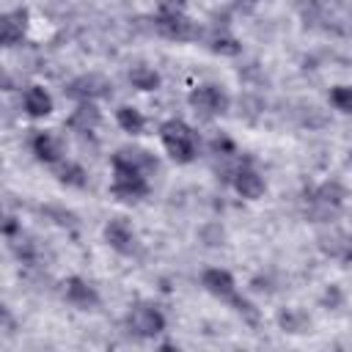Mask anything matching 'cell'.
Segmentation results:
<instances>
[{
    "label": "cell",
    "instance_id": "obj_1",
    "mask_svg": "<svg viewBox=\"0 0 352 352\" xmlns=\"http://www.w3.org/2000/svg\"><path fill=\"white\" fill-rule=\"evenodd\" d=\"M110 165H113V182H110V195L116 201H124V204H135V201H143L148 192H151V182H148V170H143L129 154L126 148H118L113 157H110Z\"/></svg>",
    "mask_w": 352,
    "mask_h": 352
},
{
    "label": "cell",
    "instance_id": "obj_2",
    "mask_svg": "<svg viewBox=\"0 0 352 352\" xmlns=\"http://www.w3.org/2000/svg\"><path fill=\"white\" fill-rule=\"evenodd\" d=\"M201 286H204L214 300L231 305V311H236L248 324H258V308H256L248 297L239 294L236 280H234V275H231L228 270H220V267L204 270V272H201Z\"/></svg>",
    "mask_w": 352,
    "mask_h": 352
},
{
    "label": "cell",
    "instance_id": "obj_3",
    "mask_svg": "<svg viewBox=\"0 0 352 352\" xmlns=\"http://www.w3.org/2000/svg\"><path fill=\"white\" fill-rule=\"evenodd\" d=\"M160 143L176 165H187L198 157V135L182 118H168L160 124Z\"/></svg>",
    "mask_w": 352,
    "mask_h": 352
},
{
    "label": "cell",
    "instance_id": "obj_4",
    "mask_svg": "<svg viewBox=\"0 0 352 352\" xmlns=\"http://www.w3.org/2000/svg\"><path fill=\"white\" fill-rule=\"evenodd\" d=\"M154 28L162 38L176 41V44H187V41H198L201 38V28L198 22H192L184 8H160L154 16Z\"/></svg>",
    "mask_w": 352,
    "mask_h": 352
},
{
    "label": "cell",
    "instance_id": "obj_5",
    "mask_svg": "<svg viewBox=\"0 0 352 352\" xmlns=\"http://www.w3.org/2000/svg\"><path fill=\"white\" fill-rule=\"evenodd\" d=\"M187 104L192 107V113H195L198 118L212 121V118L228 113L231 99H228V94H226L220 85H214V82H204V85H195V88L187 94Z\"/></svg>",
    "mask_w": 352,
    "mask_h": 352
},
{
    "label": "cell",
    "instance_id": "obj_6",
    "mask_svg": "<svg viewBox=\"0 0 352 352\" xmlns=\"http://www.w3.org/2000/svg\"><path fill=\"white\" fill-rule=\"evenodd\" d=\"M126 327L140 338H154L165 330V314L151 302H135L126 314Z\"/></svg>",
    "mask_w": 352,
    "mask_h": 352
},
{
    "label": "cell",
    "instance_id": "obj_7",
    "mask_svg": "<svg viewBox=\"0 0 352 352\" xmlns=\"http://www.w3.org/2000/svg\"><path fill=\"white\" fill-rule=\"evenodd\" d=\"M30 151H33V157H36L38 162H44L47 168H52V165H58L60 160H66V157H63V143H60V138H58L55 132H50V129H36V132L30 135Z\"/></svg>",
    "mask_w": 352,
    "mask_h": 352
},
{
    "label": "cell",
    "instance_id": "obj_8",
    "mask_svg": "<svg viewBox=\"0 0 352 352\" xmlns=\"http://www.w3.org/2000/svg\"><path fill=\"white\" fill-rule=\"evenodd\" d=\"M231 187L236 195L248 198V201H258L264 192H267V184H264V176L250 168V165H236L231 170Z\"/></svg>",
    "mask_w": 352,
    "mask_h": 352
},
{
    "label": "cell",
    "instance_id": "obj_9",
    "mask_svg": "<svg viewBox=\"0 0 352 352\" xmlns=\"http://www.w3.org/2000/svg\"><path fill=\"white\" fill-rule=\"evenodd\" d=\"M104 242L121 253V256H132L138 253V236L132 231V226L124 220V217H113L107 226H104Z\"/></svg>",
    "mask_w": 352,
    "mask_h": 352
},
{
    "label": "cell",
    "instance_id": "obj_10",
    "mask_svg": "<svg viewBox=\"0 0 352 352\" xmlns=\"http://www.w3.org/2000/svg\"><path fill=\"white\" fill-rule=\"evenodd\" d=\"M63 297H66L69 305H74V308H80V311H94V308L99 305L96 289H94L85 278H80V275H69V278L63 280Z\"/></svg>",
    "mask_w": 352,
    "mask_h": 352
},
{
    "label": "cell",
    "instance_id": "obj_11",
    "mask_svg": "<svg viewBox=\"0 0 352 352\" xmlns=\"http://www.w3.org/2000/svg\"><path fill=\"white\" fill-rule=\"evenodd\" d=\"M66 94L72 99H77V102H85V99L96 102L99 96H107L110 94V82L102 74H80V77H74L66 85Z\"/></svg>",
    "mask_w": 352,
    "mask_h": 352
},
{
    "label": "cell",
    "instance_id": "obj_12",
    "mask_svg": "<svg viewBox=\"0 0 352 352\" xmlns=\"http://www.w3.org/2000/svg\"><path fill=\"white\" fill-rule=\"evenodd\" d=\"M99 124H102V110H99L96 102H91V99L77 102V107H74V110L69 113V118H66V126H69L72 132H77V135H91V132L99 129Z\"/></svg>",
    "mask_w": 352,
    "mask_h": 352
},
{
    "label": "cell",
    "instance_id": "obj_13",
    "mask_svg": "<svg viewBox=\"0 0 352 352\" xmlns=\"http://www.w3.org/2000/svg\"><path fill=\"white\" fill-rule=\"evenodd\" d=\"M22 107L30 118H47L55 110V99L44 85H28L22 94Z\"/></svg>",
    "mask_w": 352,
    "mask_h": 352
},
{
    "label": "cell",
    "instance_id": "obj_14",
    "mask_svg": "<svg viewBox=\"0 0 352 352\" xmlns=\"http://www.w3.org/2000/svg\"><path fill=\"white\" fill-rule=\"evenodd\" d=\"M25 19H28V11H22V8H16V11H6V14H3V19H0V38H3L6 47H14V44L22 41L25 28H28Z\"/></svg>",
    "mask_w": 352,
    "mask_h": 352
},
{
    "label": "cell",
    "instance_id": "obj_15",
    "mask_svg": "<svg viewBox=\"0 0 352 352\" xmlns=\"http://www.w3.org/2000/svg\"><path fill=\"white\" fill-rule=\"evenodd\" d=\"M116 124H118L126 135H143L146 126H148L146 116H143L138 107H132V104H121V107L116 110Z\"/></svg>",
    "mask_w": 352,
    "mask_h": 352
},
{
    "label": "cell",
    "instance_id": "obj_16",
    "mask_svg": "<svg viewBox=\"0 0 352 352\" xmlns=\"http://www.w3.org/2000/svg\"><path fill=\"white\" fill-rule=\"evenodd\" d=\"M52 173H55V179H58L60 184H66V187H85V184H88L85 168L77 165V162H72V160H60L58 165H52Z\"/></svg>",
    "mask_w": 352,
    "mask_h": 352
},
{
    "label": "cell",
    "instance_id": "obj_17",
    "mask_svg": "<svg viewBox=\"0 0 352 352\" xmlns=\"http://www.w3.org/2000/svg\"><path fill=\"white\" fill-rule=\"evenodd\" d=\"M129 82H132L138 91H157L160 82H162V77H160V72L151 69V66H132V69H129Z\"/></svg>",
    "mask_w": 352,
    "mask_h": 352
},
{
    "label": "cell",
    "instance_id": "obj_18",
    "mask_svg": "<svg viewBox=\"0 0 352 352\" xmlns=\"http://www.w3.org/2000/svg\"><path fill=\"white\" fill-rule=\"evenodd\" d=\"M206 44H209V50H212V52H217V55H228V58L242 52V44H239L234 36L220 33V30H214V33L206 38Z\"/></svg>",
    "mask_w": 352,
    "mask_h": 352
},
{
    "label": "cell",
    "instance_id": "obj_19",
    "mask_svg": "<svg viewBox=\"0 0 352 352\" xmlns=\"http://www.w3.org/2000/svg\"><path fill=\"white\" fill-rule=\"evenodd\" d=\"M344 187L338 184V182H324V184H319L316 187V192H314V201L316 204H322V206H341V201H344Z\"/></svg>",
    "mask_w": 352,
    "mask_h": 352
},
{
    "label": "cell",
    "instance_id": "obj_20",
    "mask_svg": "<svg viewBox=\"0 0 352 352\" xmlns=\"http://www.w3.org/2000/svg\"><path fill=\"white\" fill-rule=\"evenodd\" d=\"M330 104L341 113H352V85H336L330 88Z\"/></svg>",
    "mask_w": 352,
    "mask_h": 352
},
{
    "label": "cell",
    "instance_id": "obj_21",
    "mask_svg": "<svg viewBox=\"0 0 352 352\" xmlns=\"http://www.w3.org/2000/svg\"><path fill=\"white\" fill-rule=\"evenodd\" d=\"M278 322H280V327L289 330V333H302V330L308 327V319H305V314H300V311H286V314L278 316Z\"/></svg>",
    "mask_w": 352,
    "mask_h": 352
},
{
    "label": "cell",
    "instance_id": "obj_22",
    "mask_svg": "<svg viewBox=\"0 0 352 352\" xmlns=\"http://www.w3.org/2000/svg\"><path fill=\"white\" fill-rule=\"evenodd\" d=\"M14 231H16V220H14V217H6V226H3V234H6V236H14Z\"/></svg>",
    "mask_w": 352,
    "mask_h": 352
},
{
    "label": "cell",
    "instance_id": "obj_23",
    "mask_svg": "<svg viewBox=\"0 0 352 352\" xmlns=\"http://www.w3.org/2000/svg\"><path fill=\"white\" fill-rule=\"evenodd\" d=\"M160 8H184V0H160Z\"/></svg>",
    "mask_w": 352,
    "mask_h": 352
},
{
    "label": "cell",
    "instance_id": "obj_24",
    "mask_svg": "<svg viewBox=\"0 0 352 352\" xmlns=\"http://www.w3.org/2000/svg\"><path fill=\"white\" fill-rule=\"evenodd\" d=\"M250 3H258V0H250Z\"/></svg>",
    "mask_w": 352,
    "mask_h": 352
}]
</instances>
